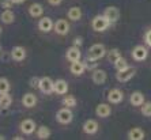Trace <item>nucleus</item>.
<instances>
[{
  "mask_svg": "<svg viewBox=\"0 0 151 140\" xmlns=\"http://www.w3.org/2000/svg\"><path fill=\"white\" fill-rule=\"evenodd\" d=\"M109 26H110V22L108 21V18H106L104 14L94 17L93 18V21H91V27H93L94 32H98V33L105 32Z\"/></svg>",
  "mask_w": 151,
  "mask_h": 140,
  "instance_id": "nucleus-1",
  "label": "nucleus"
},
{
  "mask_svg": "<svg viewBox=\"0 0 151 140\" xmlns=\"http://www.w3.org/2000/svg\"><path fill=\"white\" fill-rule=\"evenodd\" d=\"M106 56V48L102 44H94L88 48L87 50V57L93 60H99L102 57Z\"/></svg>",
  "mask_w": 151,
  "mask_h": 140,
  "instance_id": "nucleus-2",
  "label": "nucleus"
},
{
  "mask_svg": "<svg viewBox=\"0 0 151 140\" xmlns=\"http://www.w3.org/2000/svg\"><path fill=\"white\" fill-rule=\"evenodd\" d=\"M56 120L57 123L63 124V125H67V124H70L72 120H74V114H72V112H71V108H61L57 110L56 113Z\"/></svg>",
  "mask_w": 151,
  "mask_h": 140,
  "instance_id": "nucleus-3",
  "label": "nucleus"
},
{
  "mask_svg": "<svg viewBox=\"0 0 151 140\" xmlns=\"http://www.w3.org/2000/svg\"><path fill=\"white\" fill-rule=\"evenodd\" d=\"M135 75H136V68L128 65L127 68H124V70L117 71L116 72V79L120 82V83H125V82L131 80Z\"/></svg>",
  "mask_w": 151,
  "mask_h": 140,
  "instance_id": "nucleus-4",
  "label": "nucleus"
},
{
  "mask_svg": "<svg viewBox=\"0 0 151 140\" xmlns=\"http://www.w3.org/2000/svg\"><path fill=\"white\" fill-rule=\"evenodd\" d=\"M131 56L135 61H144L148 57V49L144 45H136L131 52Z\"/></svg>",
  "mask_w": 151,
  "mask_h": 140,
  "instance_id": "nucleus-5",
  "label": "nucleus"
},
{
  "mask_svg": "<svg viewBox=\"0 0 151 140\" xmlns=\"http://www.w3.org/2000/svg\"><path fill=\"white\" fill-rule=\"evenodd\" d=\"M53 86H55V82H53L49 76H44V78L40 79L38 88L44 93V94H52L53 93Z\"/></svg>",
  "mask_w": 151,
  "mask_h": 140,
  "instance_id": "nucleus-6",
  "label": "nucleus"
},
{
  "mask_svg": "<svg viewBox=\"0 0 151 140\" xmlns=\"http://www.w3.org/2000/svg\"><path fill=\"white\" fill-rule=\"evenodd\" d=\"M104 15L108 18V21L110 22V25H113V23H116L120 19V10L117 7H114V6H109V7L105 8Z\"/></svg>",
  "mask_w": 151,
  "mask_h": 140,
  "instance_id": "nucleus-7",
  "label": "nucleus"
},
{
  "mask_svg": "<svg viewBox=\"0 0 151 140\" xmlns=\"http://www.w3.org/2000/svg\"><path fill=\"white\" fill-rule=\"evenodd\" d=\"M124 99V93L120 88H112L108 93V102L113 103V105H117L120 102H123Z\"/></svg>",
  "mask_w": 151,
  "mask_h": 140,
  "instance_id": "nucleus-8",
  "label": "nucleus"
},
{
  "mask_svg": "<svg viewBox=\"0 0 151 140\" xmlns=\"http://www.w3.org/2000/svg\"><path fill=\"white\" fill-rule=\"evenodd\" d=\"M53 30H55V33L59 35H65V34H68V32H70V23H68L65 19H59V21L55 22Z\"/></svg>",
  "mask_w": 151,
  "mask_h": 140,
  "instance_id": "nucleus-9",
  "label": "nucleus"
},
{
  "mask_svg": "<svg viewBox=\"0 0 151 140\" xmlns=\"http://www.w3.org/2000/svg\"><path fill=\"white\" fill-rule=\"evenodd\" d=\"M99 129V124L95 121V120L93 118H88L84 121L83 124V132L86 133V135H94V133H97Z\"/></svg>",
  "mask_w": 151,
  "mask_h": 140,
  "instance_id": "nucleus-10",
  "label": "nucleus"
},
{
  "mask_svg": "<svg viewBox=\"0 0 151 140\" xmlns=\"http://www.w3.org/2000/svg\"><path fill=\"white\" fill-rule=\"evenodd\" d=\"M91 79L95 84H104L106 82V79H108V74H106V71L95 68V70H93Z\"/></svg>",
  "mask_w": 151,
  "mask_h": 140,
  "instance_id": "nucleus-11",
  "label": "nucleus"
},
{
  "mask_svg": "<svg viewBox=\"0 0 151 140\" xmlns=\"http://www.w3.org/2000/svg\"><path fill=\"white\" fill-rule=\"evenodd\" d=\"M65 57H67L68 61H78V60H81L82 57V53H81V49L78 48V46H71V48H68L67 52H65Z\"/></svg>",
  "mask_w": 151,
  "mask_h": 140,
  "instance_id": "nucleus-12",
  "label": "nucleus"
},
{
  "mask_svg": "<svg viewBox=\"0 0 151 140\" xmlns=\"http://www.w3.org/2000/svg\"><path fill=\"white\" fill-rule=\"evenodd\" d=\"M127 137L129 140H143L144 137H146V133H144V131L142 129V128L135 126V128H131V129L128 131Z\"/></svg>",
  "mask_w": 151,
  "mask_h": 140,
  "instance_id": "nucleus-13",
  "label": "nucleus"
},
{
  "mask_svg": "<svg viewBox=\"0 0 151 140\" xmlns=\"http://www.w3.org/2000/svg\"><path fill=\"white\" fill-rule=\"evenodd\" d=\"M35 123H34V120H32V118H26V120H23L21 123V131L25 135H32L33 132L35 131Z\"/></svg>",
  "mask_w": 151,
  "mask_h": 140,
  "instance_id": "nucleus-14",
  "label": "nucleus"
},
{
  "mask_svg": "<svg viewBox=\"0 0 151 140\" xmlns=\"http://www.w3.org/2000/svg\"><path fill=\"white\" fill-rule=\"evenodd\" d=\"M68 91V83L64 79H57L55 82V86H53V93H56L59 95H64L67 94Z\"/></svg>",
  "mask_w": 151,
  "mask_h": 140,
  "instance_id": "nucleus-15",
  "label": "nucleus"
},
{
  "mask_svg": "<svg viewBox=\"0 0 151 140\" xmlns=\"http://www.w3.org/2000/svg\"><path fill=\"white\" fill-rule=\"evenodd\" d=\"M110 113H112V108H110V105H108V103H99V105H97V108H95V114L98 116V117H101V118L109 117Z\"/></svg>",
  "mask_w": 151,
  "mask_h": 140,
  "instance_id": "nucleus-16",
  "label": "nucleus"
},
{
  "mask_svg": "<svg viewBox=\"0 0 151 140\" xmlns=\"http://www.w3.org/2000/svg\"><path fill=\"white\" fill-rule=\"evenodd\" d=\"M11 57L15 61H22L26 59V49L23 46H14L11 50Z\"/></svg>",
  "mask_w": 151,
  "mask_h": 140,
  "instance_id": "nucleus-17",
  "label": "nucleus"
},
{
  "mask_svg": "<svg viewBox=\"0 0 151 140\" xmlns=\"http://www.w3.org/2000/svg\"><path fill=\"white\" fill-rule=\"evenodd\" d=\"M70 71L72 72V75H75V76H81V75H83L84 71H86L84 63H82L81 60L72 61V63H71V67H70Z\"/></svg>",
  "mask_w": 151,
  "mask_h": 140,
  "instance_id": "nucleus-18",
  "label": "nucleus"
},
{
  "mask_svg": "<svg viewBox=\"0 0 151 140\" xmlns=\"http://www.w3.org/2000/svg\"><path fill=\"white\" fill-rule=\"evenodd\" d=\"M129 102L131 105L135 106V108H140L144 102V95L142 94L140 91H134L129 97Z\"/></svg>",
  "mask_w": 151,
  "mask_h": 140,
  "instance_id": "nucleus-19",
  "label": "nucleus"
},
{
  "mask_svg": "<svg viewBox=\"0 0 151 140\" xmlns=\"http://www.w3.org/2000/svg\"><path fill=\"white\" fill-rule=\"evenodd\" d=\"M53 25H55V23H53L52 19L48 18V17H45V18H41V19H40L38 29L44 33H48V32H50V30H53Z\"/></svg>",
  "mask_w": 151,
  "mask_h": 140,
  "instance_id": "nucleus-20",
  "label": "nucleus"
},
{
  "mask_svg": "<svg viewBox=\"0 0 151 140\" xmlns=\"http://www.w3.org/2000/svg\"><path fill=\"white\" fill-rule=\"evenodd\" d=\"M22 103H23L25 108H34L37 105V97L32 93H27V94L22 97Z\"/></svg>",
  "mask_w": 151,
  "mask_h": 140,
  "instance_id": "nucleus-21",
  "label": "nucleus"
},
{
  "mask_svg": "<svg viewBox=\"0 0 151 140\" xmlns=\"http://www.w3.org/2000/svg\"><path fill=\"white\" fill-rule=\"evenodd\" d=\"M29 14L32 15L33 18H40L44 14V7H42L40 3H33L30 7H29Z\"/></svg>",
  "mask_w": 151,
  "mask_h": 140,
  "instance_id": "nucleus-22",
  "label": "nucleus"
},
{
  "mask_svg": "<svg viewBox=\"0 0 151 140\" xmlns=\"http://www.w3.org/2000/svg\"><path fill=\"white\" fill-rule=\"evenodd\" d=\"M0 21L6 23V25H10L15 21V14L11 10H4L1 14H0Z\"/></svg>",
  "mask_w": 151,
  "mask_h": 140,
  "instance_id": "nucleus-23",
  "label": "nucleus"
},
{
  "mask_svg": "<svg viewBox=\"0 0 151 140\" xmlns=\"http://www.w3.org/2000/svg\"><path fill=\"white\" fill-rule=\"evenodd\" d=\"M67 17L70 21H74V22L79 21L82 18V10L79 7H71L67 12Z\"/></svg>",
  "mask_w": 151,
  "mask_h": 140,
  "instance_id": "nucleus-24",
  "label": "nucleus"
},
{
  "mask_svg": "<svg viewBox=\"0 0 151 140\" xmlns=\"http://www.w3.org/2000/svg\"><path fill=\"white\" fill-rule=\"evenodd\" d=\"M12 103V98L10 97L8 93L6 94H0V108L1 109H8Z\"/></svg>",
  "mask_w": 151,
  "mask_h": 140,
  "instance_id": "nucleus-25",
  "label": "nucleus"
},
{
  "mask_svg": "<svg viewBox=\"0 0 151 140\" xmlns=\"http://www.w3.org/2000/svg\"><path fill=\"white\" fill-rule=\"evenodd\" d=\"M106 57H108V60H109L110 63L114 64V63L117 61V60H119L120 57H121V53H120V50H119V49H116V48H114V49H110L109 52L106 53Z\"/></svg>",
  "mask_w": 151,
  "mask_h": 140,
  "instance_id": "nucleus-26",
  "label": "nucleus"
},
{
  "mask_svg": "<svg viewBox=\"0 0 151 140\" xmlns=\"http://www.w3.org/2000/svg\"><path fill=\"white\" fill-rule=\"evenodd\" d=\"M37 136H38V139H41V140L49 139V136H50V129L48 128V126H45V125L40 126L38 131H37Z\"/></svg>",
  "mask_w": 151,
  "mask_h": 140,
  "instance_id": "nucleus-27",
  "label": "nucleus"
},
{
  "mask_svg": "<svg viewBox=\"0 0 151 140\" xmlns=\"http://www.w3.org/2000/svg\"><path fill=\"white\" fill-rule=\"evenodd\" d=\"M63 105L65 108H75L76 106V98L74 95H65L63 99Z\"/></svg>",
  "mask_w": 151,
  "mask_h": 140,
  "instance_id": "nucleus-28",
  "label": "nucleus"
},
{
  "mask_svg": "<svg viewBox=\"0 0 151 140\" xmlns=\"http://www.w3.org/2000/svg\"><path fill=\"white\" fill-rule=\"evenodd\" d=\"M140 112L144 117H151V101L143 102V105L140 106Z\"/></svg>",
  "mask_w": 151,
  "mask_h": 140,
  "instance_id": "nucleus-29",
  "label": "nucleus"
},
{
  "mask_svg": "<svg viewBox=\"0 0 151 140\" xmlns=\"http://www.w3.org/2000/svg\"><path fill=\"white\" fill-rule=\"evenodd\" d=\"M10 82L7 80V78H0V94H6L10 91Z\"/></svg>",
  "mask_w": 151,
  "mask_h": 140,
  "instance_id": "nucleus-30",
  "label": "nucleus"
},
{
  "mask_svg": "<svg viewBox=\"0 0 151 140\" xmlns=\"http://www.w3.org/2000/svg\"><path fill=\"white\" fill-rule=\"evenodd\" d=\"M113 65H114L116 71H121V70H124V68H127V67H128V61H127V60L124 59L123 56H121V57H120V59L116 61V63L113 64Z\"/></svg>",
  "mask_w": 151,
  "mask_h": 140,
  "instance_id": "nucleus-31",
  "label": "nucleus"
},
{
  "mask_svg": "<svg viewBox=\"0 0 151 140\" xmlns=\"http://www.w3.org/2000/svg\"><path fill=\"white\" fill-rule=\"evenodd\" d=\"M84 67H86V70H95L97 68V60H93V59H86L84 61Z\"/></svg>",
  "mask_w": 151,
  "mask_h": 140,
  "instance_id": "nucleus-32",
  "label": "nucleus"
},
{
  "mask_svg": "<svg viewBox=\"0 0 151 140\" xmlns=\"http://www.w3.org/2000/svg\"><path fill=\"white\" fill-rule=\"evenodd\" d=\"M12 0H0V6L4 8V10H11L12 7Z\"/></svg>",
  "mask_w": 151,
  "mask_h": 140,
  "instance_id": "nucleus-33",
  "label": "nucleus"
},
{
  "mask_svg": "<svg viewBox=\"0 0 151 140\" xmlns=\"http://www.w3.org/2000/svg\"><path fill=\"white\" fill-rule=\"evenodd\" d=\"M144 42H146V45L151 48V29H148L144 34Z\"/></svg>",
  "mask_w": 151,
  "mask_h": 140,
  "instance_id": "nucleus-34",
  "label": "nucleus"
},
{
  "mask_svg": "<svg viewBox=\"0 0 151 140\" xmlns=\"http://www.w3.org/2000/svg\"><path fill=\"white\" fill-rule=\"evenodd\" d=\"M30 86L32 87H34V88H38V84H40V78H37V76H33L32 79H30Z\"/></svg>",
  "mask_w": 151,
  "mask_h": 140,
  "instance_id": "nucleus-35",
  "label": "nucleus"
},
{
  "mask_svg": "<svg viewBox=\"0 0 151 140\" xmlns=\"http://www.w3.org/2000/svg\"><path fill=\"white\" fill-rule=\"evenodd\" d=\"M82 44H83V39H82V37H76V38L74 39V45L78 46V48H79Z\"/></svg>",
  "mask_w": 151,
  "mask_h": 140,
  "instance_id": "nucleus-36",
  "label": "nucleus"
},
{
  "mask_svg": "<svg viewBox=\"0 0 151 140\" xmlns=\"http://www.w3.org/2000/svg\"><path fill=\"white\" fill-rule=\"evenodd\" d=\"M48 3H49L50 6H59V4L63 3V0H48Z\"/></svg>",
  "mask_w": 151,
  "mask_h": 140,
  "instance_id": "nucleus-37",
  "label": "nucleus"
},
{
  "mask_svg": "<svg viewBox=\"0 0 151 140\" xmlns=\"http://www.w3.org/2000/svg\"><path fill=\"white\" fill-rule=\"evenodd\" d=\"M23 1H26V0H12V3L14 4H22Z\"/></svg>",
  "mask_w": 151,
  "mask_h": 140,
  "instance_id": "nucleus-38",
  "label": "nucleus"
},
{
  "mask_svg": "<svg viewBox=\"0 0 151 140\" xmlns=\"http://www.w3.org/2000/svg\"><path fill=\"white\" fill-rule=\"evenodd\" d=\"M4 139V136H3V135H0V140H3Z\"/></svg>",
  "mask_w": 151,
  "mask_h": 140,
  "instance_id": "nucleus-39",
  "label": "nucleus"
},
{
  "mask_svg": "<svg viewBox=\"0 0 151 140\" xmlns=\"http://www.w3.org/2000/svg\"><path fill=\"white\" fill-rule=\"evenodd\" d=\"M0 34H1V26H0Z\"/></svg>",
  "mask_w": 151,
  "mask_h": 140,
  "instance_id": "nucleus-40",
  "label": "nucleus"
},
{
  "mask_svg": "<svg viewBox=\"0 0 151 140\" xmlns=\"http://www.w3.org/2000/svg\"><path fill=\"white\" fill-rule=\"evenodd\" d=\"M0 50H1V49H0Z\"/></svg>",
  "mask_w": 151,
  "mask_h": 140,
  "instance_id": "nucleus-41",
  "label": "nucleus"
}]
</instances>
